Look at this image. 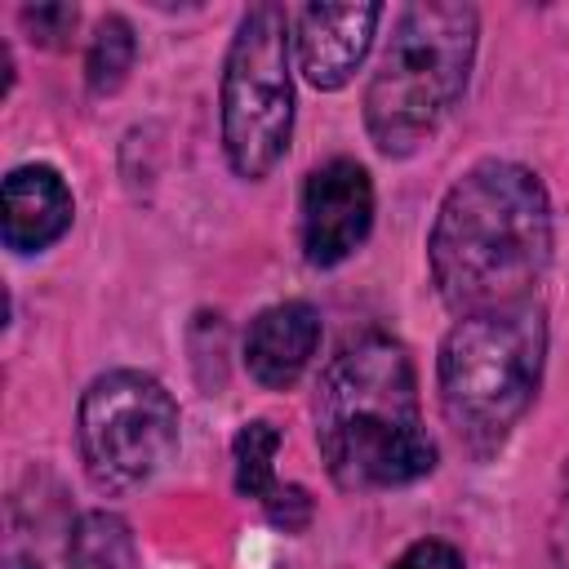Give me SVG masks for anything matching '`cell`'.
<instances>
[{"label": "cell", "instance_id": "7c38bea8", "mask_svg": "<svg viewBox=\"0 0 569 569\" xmlns=\"http://www.w3.org/2000/svg\"><path fill=\"white\" fill-rule=\"evenodd\" d=\"M67 569H138L133 529L111 511H84L67 533Z\"/></svg>", "mask_w": 569, "mask_h": 569}, {"label": "cell", "instance_id": "277c9868", "mask_svg": "<svg viewBox=\"0 0 569 569\" xmlns=\"http://www.w3.org/2000/svg\"><path fill=\"white\" fill-rule=\"evenodd\" d=\"M476 53V9L453 0H418L400 13L396 36L369 80L365 124L378 151L409 156L436 133L458 102Z\"/></svg>", "mask_w": 569, "mask_h": 569}, {"label": "cell", "instance_id": "6da1fadb", "mask_svg": "<svg viewBox=\"0 0 569 569\" xmlns=\"http://www.w3.org/2000/svg\"><path fill=\"white\" fill-rule=\"evenodd\" d=\"M427 258L458 316L525 302L551 258V204L538 173L516 160L467 169L436 213Z\"/></svg>", "mask_w": 569, "mask_h": 569}, {"label": "cell", "instance_id": "ba28073f", "mask_svg": "<svg viewBox=\"0 0 569 569\" xmlns=\"http://www.w3.org/2000/svg\"><path fill=\"white\" fill-rule=\"evenodd\" d=\"M382 18V4H307L293 22V49L298 71L316 89H342L356 67L365 62L373 44V27Z\"/></svg>", "mask_w": 569, "mask_h": 569}, {"label": "cell", "instance_id": "3957f363", "mask_svg": "<svg viewBox=\"0 0 569 569\" xmlns=\"http://www.w3.org/2000/svg\"><path fill=\"white\" fill-rule=\"evenodd\" d=\"M547 356L538 302L462 316L440 342V409L471 453H493L529 409Z\"/></svg>", "mask_w": 569, "mask_h": 569}, {"label": "cell", "instance_id": "9c48e42d", "mask_svg": "<svg viewBox=\"0 0 569 569\" xmlns=\"http://www.w3.org/2000/svg\"><path fill=\"white\" fill-rule=\"evenodd\" d=\"M316 347H320L316 307L311 302H276L249 325L244 365L262 387L284 391V387H293L302 378V369L311 365Z\"/></svg>", "mask_w": 569, "mask_h": 569}, {"label": "cell", "instance_id": "5bb4252c", "mask_svg": "<svg viewBox=\"0 0 569 569\" xmlns=\"http://www.w3.org/2000/svg\"><path fill=\"white\" fill-rule=\"evenodd\" d=\"M22 22H27V31H31V40H40V44H62L67 36H71V27H76V4H27L22 9Z\"/></svg>", "mask_w": 569, "mask_h": 569}, {"label": "cell", "instance_id": "7a4b0ae2", "mask_svg": "<svg viewBox=\"0 0 569 569\" xmlns=\"http://www.w3.org/2000/svg\"><path fill=\"white\" fill-rule=\"evenodd\" d=\"M316 440L342 489H391L436 467L413 365L396 338L365 329L338 347L316 396Z\"/></svg>", "mask_w": 569, "mask_h": 569}, {"label": "cell", "instance_id": "52a82bcc", "mask_svg": "<svg viewBox=\"0 0 569 569\" xmlns=\"http://www.w3.org/2000/svg\"><path fill=\"white\" fill-rule=\"evenodd\" d=\"M373 227V182L356 160L320 164L302 187V249L311 267L342 262Z\"/></svg>", "mask_w": 569, "mask_h": 569}, {"label": "cell", "instance_id": "8fae6325", "mask_svg": "<svg viewBox=\"0 0 569 569\" xmlns=\"http://www.w3.org/2000/svg\"><path fill=\"white\" fill-rule=\"evenodd\" d=\"M276 449H280V431L271 422H244L236 431V489L253 502H262V511L280 525V529H302L311 520V498L298 485H280L276 480Z\"/></svg>", "mask_w": 569, "mask_h": 569}, {"label": "cell", "instance_id": "2e32d148", "mask_svg": "<svg viewBox=\"0 0 569 569\" xmlns=\"http://www.w3.org/2000/svg\"><path fill=\"white\" fill-rule=\"evenodd\" d=\"M4 569H49V565L36 556V547H22V538L9 533V542H4Z\"/></svg>", "mask_w": 569, "mask_h": 569}, {"label": "cell", "instance_id": "8992f818", "mask_svg": "<svg viewBox=\"0 0 569 569\" xmlns=\"http://www.w3.org/2000/svg\"><path fill=\"white\" fill-rule=\"evenodd\" d=\"M80 458L98 489H133L151 480L178 449L173 396L138 369H111L80 396Z\"/></svg>", "mask_w": 569, "mask_h": 569}, {"label": "cell", "instance_id": "30bf717a", "mask_svg": "<svg viewBox=\"0 0 569 569\" xmlns=\"http://www.w3.org/2000/svg\"><path fill=\"white\" fill-rule=\"evenodd\" d=\"M4 244L36 253L71 227V191L49 164H22L4 178Z\"/></svg>", "mask_w": 569, "mask_h": 569}, {"label": "cell", "instance_id": "5b68a950", "mask_svg": "<svg viewBox=\"0 0 569 569\" xmlns=\"http://www.w3.org/2000/svg\"><path fill=\"white\" fill-rule=\"evenodd\" d=\"M289 18L280 4L244 9L222 67V147L240 178H267L289 147Z\"/></svg>", "mask_w": 569, "mask_h": 569}, {"label": "cell", "instance_id": "9a60e30c", "mask_svg": "<svg viewBox=\"0 0 569 569\" xmlns=\"http://www.w3.org/2000/svg\"><path fill=\"white\" fill-rule=\"evenodd\" d=\"M391 569H467V565H462V556H458L449 542H440V538H422V542H413Z\"/></svg>", "mask_w": 569, "mask_h": 569}, {"label": "cell", "instance_id": "4fadbf2b", "mask_svg": "<svg viewBox=\"0 0 569 569\" xmlns=\"http://www.w3.org/2000/svg\"><path fill=\"white\" fill-rule=\"evenodd\" d=\"M133 53H138V40H133V27L120 18V13H107L89 40V53H84V80H89V93L107 98L124 84L129 67H133Z\"/></svg>", "mask_w": 569, "mask_h": 569}]
</instances>
